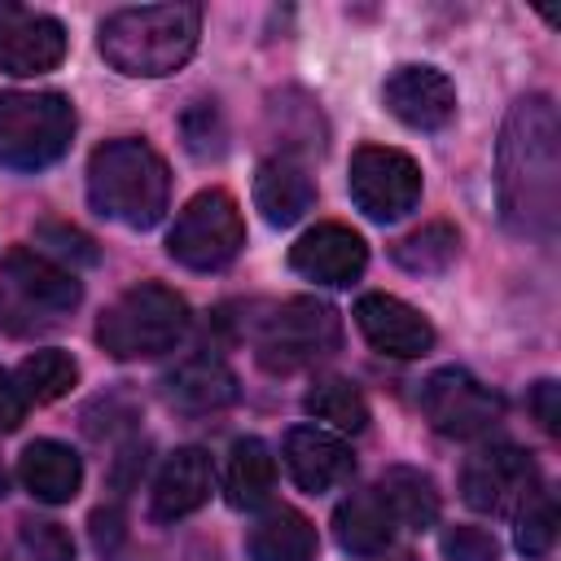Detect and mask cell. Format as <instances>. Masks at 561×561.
<instances>
[{"label": "cell", "mask_w": 561, "mask_h": 561, "mask_svg": "<svg viewBox=\"0 0 561 561\" xmlns=\"http://www.w3.org/2000/svg\"><path fill=\"white\" fill-rule=\"evenodd\" d=\"M500 210L522 237L548 241L561 210V127L543 92L522 96L500 131Z\"/></svg>", "instance_id": "1"}, {"label": "cell", "mask_w": 561, "mask_h": 561, "mask_svg": "<svg viewBox=\"0 0 561 561\" xmlns=\"http://www.w3.org/2000/svg\"><path fill=\"white\" fill-rule=\"evenodd\" d=\"M197 35H202L197 4H140V9H114L96 31V48L118 75L158 79L193 57Z\"/></svg>", "instance_id": "2"}, {"label": "cell", "mask_w": 561, "mask_h": 561, "mask_svg": "<svg viewBox=\"0 0 561 561\" xmlns=\"http://www.w3.org/2000/svg\"><path fill=\"white\" fill-rule=\"evenodd\" d=\"M88 202L123 228H153L171 202V175L153 145L123 136L88 158Z\"/></svg>", "instance_id": "3"}, {"label": "cell", "mask_w": 561, "mask_h": 561, "mask_svg": "<svg viewBox=\"0 0 561 561\" xmlns=\"http://www.w3.org/2000/svg\"><path fill=\"white\" fill-rule=\"evenodd\" d=\"M254 359L272 373H294L316 359H329L342 346V316L324 298H285L245 320Z\"/></svg>", "instance_id": "4"}, {"label": "cell", "mask_w": 561, "mask_h": 561, "mask_svg": "<svg viewBox=\"0 0 561 561\" xmlns=\"http://www.w3.org/2000/svg\"><path fill=\"white\" fill-rule=\"evenodd\" d=\"M184 329H188V302L158 280H140L101 311L96 342L114 359H153L171 351L184 337Z\"/></svg>", "instance_id": "5"}, {"label": "cell", "mask_w": 561, "mask_h": 561, "mask_svg": "<svg viewBox=\"0 0 561 561\" xmlns=\"http://www.w3.org/2000/svg\"><path fill=\"white\" fill-rule=\"evenodd\" d=\"M75 136V105L61 92H0V167H53Z\"/></svg>", "instance_id": "6"}, {"label": "cell", "mask_w": 561, "mask_h": 561, "mask_svg": "<svg viewBox=\"0 0 561 561\" xmlns=\"http://www.w3.org/2000/svg\"><path fill=\"white\" fill-rule=\"evenodd\" d=\"M241 245H245V219L237 197L224 188L193 193L167 232V254L193 272H215L232 263Z\"/></svg>", "instance_id": "7"}, {"label": "cell", "mask_w": 561, "mask_h": 561, "mask_svg": "<svg viewBox=\"0 0 561 561\" xmlns=\"http://www.w3.org/2000/svg\"><path fill=\"white\" fill-rule=\"evenodd\" d=\"M539 495H543V473L526 447L491 443L460 465V500L478 513L517 517Z\"/></svg>", "instance_id": "8"}, {"label": "cell", "mask_w": 561, "mask_h": 561, "mask_svg": "<svg viewBox=\"0 0 561 561\" xmlns=\"http://www.w3.org/2000/svg\"><path fill=\"white\" fill-rule=\"evenodd\" d=\"M421 412L443 438H486L504 421V399L465 368H438L421 381Z\"/></svg>", "instance_id": "9"}, {"label": "cell", "mask_w": 561, "mask_h": 561, "mask_svg": "<svg viewBox=\"0 0 561 561\" xmlns=\"http://www.w3.org/2000/svg\"><path fill=\"white\" fill-rule=\"evenodd\" d=\"M346 184H351V202L377 224H394L421 202V167L390 145H359L351 153Z\"/></svg>", "instance_id": "10"}, {"label": "cell", "mask_w": 561, "mask_h": 561, "mask_svg": "<svg viewBox=\"0 0 561 561\" xmlns=\"http://www.w3.org/2000/svg\"><path fill=\"white\" fill-rule=\"evenodd\" d=\"M66 57V26L53 13H35L0 0V70L13 79L44 75Z\"/></svg>", "instance_id": "11"}, {"label": "cell", "mask_w": 561, "mask_h": 561, "mask_svg": "<svg viewBox=\"0 0 561 561\" xmlns=\"http://www.w3.org/2000/svg\"><path fill=\"white\" fill-rule=\"evenodd\" d=\"M381 101L399 123L416 131H438L456 118V88L434 66H394L381 83Z\"/></svg>", "instance_id": "12"}, {"label": "cell", "mask_w": 561, "mask_h": 561, "mask_svg": "<svg viewBox=\"0 0 561 561\" xmlns=\"http://www.w3.org/2000/svg\"><path fill=\"white\" fill-rule=\"evenodd\" d=\"M289 267L316 285H351L368 267V245L346 224H316L289 245Z\"/></svg>", "instance_id": "13"}, {"label": "cell", "mask_w": 561, "mask_h": 561, "mask_svg": "<svg viewBox=\"0 0 561 561\" xmlns=\"http://www.w3.org/2000/svg\"><path fill=\"white\" fill-rule=\"evenodd\" d=\"M355 329L368 337L373 351L394 355V359H416L434 346V324L394 294H359Z\"/></svg>", "instance_id": "14"}, {"label": "cell", "mask_w": 561, "mask_h": 561, "mask_svg": "<svg viewBox=\"0 0 561 561\" xmlns=\"http://www.w3.org/2000/svg\"><path fill=\"white\" fill-rule=\"evenodd\" d=\"M280 456H285V469H289L294 486H302L307 495H320V491L342 486L351 478V469H355L351 447L337 434L320 430V425H294L285 434Z\"/></svg>", "instance_id": "15"}, {"label": "cell", "mask_w": 561, "mask_h": 561, "mask_svg": "<svg viewBox=\"0 0 561 561\" xmlns=\"http://www.w3.org/2000/svg\"><path fill=\"white\" fill-rule=\"evenodd\" d=\"M4 280H9V289H13L26 307L53 311V316L75 311L79 298H83L79 276H75L70 267L53 263L48 254L31 250V245H13V250L4 254Z\"/></svg>", "instance_id": "16"}, {"label": "cell", "mask_w": 561, "mask_h": 561, "mask_svg": "<svg viewBox=\"0 0 561 561\" xmlns=\"http://www.w3.org/2000/svg\"><path fill=\"white\" fill-rule=\"evenodd\" d=\"M210 482H215V469H210V456L202 447H180L167 456V465L158 469L153 478V495H149V513L158 522H180L188 513H197L206 500H210Z\"/></svg>", "instance_id": "17"}, {"label": "cell", "mask_w": 561, "mask_h": 561, "mask_svg": "<svg viewBox=\"0 0 561 561\" xmlns=\"http://www.w3.org/2000/svg\"><path fill=\"white\" fill-rule=\"evenodd\" d=\"M167 403L180 412H219L237 403V373L210 351L188 355L167 373Z\"/></svg>", "instance_id": "18"}, {"label": "cell", "mask_w": 561, "mask_h": 561, "mask_svg": "<svg viewBox=\"0 0 561 561\" xmlns=\"http://www.w3.org/2000/svg\"><path fill=\"white\" fill-rule=\"evenodd\" d=\"M18 478L39 504H70L83 486V460L57 438H35L18 456Z\"/></svg>", "instance_id": "19"}, {"label": "cell", "mask_w": 561, "mask_h": 561, "mask_svg": "<svg viewBox=\"0 0 561 561\" xmlns=\"http://www.w3.org/2000/svg\"><path fill=\"white\" fill-rule=\"evenodd\" d=\"M316 202V184L311 175L294 162V158H267L254 171V210L272 224V228H289L298 224Z\"/></svg>", "instance_id": "20"}, {"label": "cell", "mask_w": 561, "mask_h": 561, "mask_svg": "<svg viewBox=\"0 0 561 561\" xmlns=\"http://www.w3.org/2000/svg\"><path fill=\"white\" fill-rule=\"evenodd\" d=\"M394 535V517L381 504L377 491H355L333 508V539L351 552V557H377L390 548Z\"/></svg>", "instance_id": "21"}, {"label": "cell", "mask_w": 561, "mask_h": 561, "mask_svg": "<svg viewBox=\"0 0 561 561\" xmlns=\"http://www.w3.org/2000/svg\"><path fill=\"white\" fill-rule=\"evenodd\" d=\"M245 552H250V561H311L316 557V526L289 504L267 508L250 526Z\"/></svg>", "instance_id": "22"}, {"label": "cell", "mask_w": 561, "mask_h": 561, "mask_svg": "<svg viewBox=\"0 0 561 561\" xmlns=\"http://www.w3.org/2000/svg\"><path fill=\"white\" fill-rule=\"evenodd\" d=\"M272 486H276V460H272L267 443L254 434L237 438L228 451V465H224V500L232 508H259V504H267Z\"/></svg>", "instance_id": "23"}, {"label": "cell", "mask_w": 561, "mask_h": 561, "mask_svg": "<svg viewBox=\"0 0 561 561\" xmlns=\"http://www.w3.org/2000/svg\"><path fill=\"white\" fill-rule=\"evenodd\" d=\"M381 495V504L390 508L394 526H408V530H430L438 522V491H434V478L412 469V465H394L377 478L373 486Z\"/></svg>", "instance_id": "24"}, {"label": "cell", "mask_w": 561, "mask_h": 561, "mask_svg": "<svg viewBox=\"0 0 561 561\" xmlns=\"http://www.w3.org/2000/svg\"><path fill=\"white\" fill-rule=\"evenodd\" d=\"M79 381V364L75 355L57 351V346H44V351H31L18 368H13V386L22 390L26 403H57L61 394H70Z\"/></svg>", "instance_id": "25"}, {"label": "cell", "mask_w": 561, "mask_h": 561, "mask_svg": "<svg viewBox=\"0 0 561 561\" xmlns=\"http://www.w3.org/2000/svg\"><path fill=\"white\" fill-rule=\"evenodd\" d=\"M302 408H307V416L333 425L337 434L368 430V399L346 377H320V381H311V390L302 394Z\"/></svg>", "instance_id": "26"}, {"label": "cell", "mask_w": 561, "mask_h": 561, "mask_svg": "<svg viewBox=\"0 0 561 561\" xmlns=\"http://www.w3.org/2000/svg\"><path fill=\"white\" fill-rule=\"evenodd\" d=\"M456 250H460V232L447 219H434V224H421L416 232L399 237L390 254L399 267H408L416 276H434L456 259Z\"/></svg>", "instance_id": "27"}, {"label": "cell", "mask_w": 561, "mask_h": 561, "mask_svg": "<svg viewBox=\"0 0 561 561\" xmlns=\"http://www.w3.org/2000/svg\"><path fill=\"white\" fill-rule=\"evenodd\" d=\"M552 543H557V504H552V495L543 491L539 500H530V504L517 513V548H522L526 557H543Z\"/></svg>", "instance_id": "28"}, {"label": "cell", "mask_w": 561, "mask_h": 561, "mask_svg": "<svg viewBox=\"0 0 561 561\" xmlns=\"http://www.w3.org/2000/svg\"><path fill=\"white\" fill-rule=\"evenodd\" d=\"M22 548L35 561H75V539L61 522H44V517H26L22 522Z\"/></svg>", "instance_id": "29"}, {"label": "cell", "mask_w": 561, "mask_h": 561, "mask_svg": "<svg viewBox=\"0 0 561 561\" xmlns=\"http://www.w3.org/2000/svg\"><path fill=\"white\" fill-rule=\"evenodd\" d=\"M443 557L447 561H500V543L482 526H447L443 530Z\"/></svg>", "instance_id": "30"}, {"label": "cell", "mask_w": 561, "mask_h": 561, "mask_svg": "<svg viewBox=\"0 0 561 561\" xmlns=\"http://www.w3.org/2000/svg\"><path fill=\"white\" fill-rule=\"evenodd\" d=\"M561 386L557 381H535V390H530V412L539 416V425L548 430V434H557L561 430Z\"/></svg>", "instance_id": "31"}, {"label": "cell", "mask_w": 561, "mask_h": 561, "mask_svg": "<svg viewBox=\"0 0 561 561\" xmlns=\"http://www.w3.org/2000/svg\"><path fill=\"white\" fill-rule=\"evenodd\" d=\"M39 237H57L61 245V254H75V259H83V263H96V245H92V237H83L79 228H70V224H39Z\"/></svg>", "instance_id": "32"}, {"label": "cell", "mask_w": 561, "mask_h": 561, "mask_svg": "<svg viewBox=\"0 0 561 561\" xmlns=\"http://www.w3.org/2000/svg\"><path fill=\"white\" fill-rule=\"evenodd\" d=\"M22 416H26V399L13 386V377L0 368V434H13L22 425Z\"/></svg>", "instance_id": "33"}, {"label": "cell", "mask_w": 561, "mask_h": 561, "mask_svg": "<svg viewBox=\"0 0 561 561\" xmlns=\"http://www.w3.org/2000/svg\"><path fill=\"white\" fill-rule=\"evenodd\" d=\"M123 539V513L118 508H96L92 513V543L96 552H114Z\"/></svg>", "instance_id": "34"}, {"label": "cell", "mask_w": 561, "mask_h": 561, "mask_svg": "<svg viewBox=\"0 0 561 561\" xmlns=\"http://www.w3.org/2000/svg\"><path fill=\"white\" fill-rule=\"evenodd\" d=\"M377 561H412V557H408V552H399V557H381V552H377Z\"/></svg>", "instance_id": "35"}]
</instances>
